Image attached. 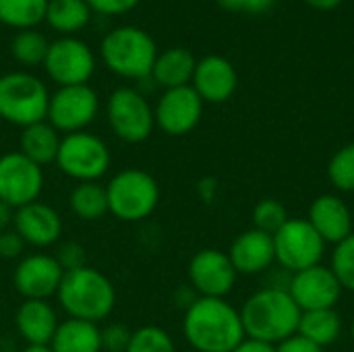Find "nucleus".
I'll list each match as a JSON object with an SVG mask.
<instances>
[{"mask_svg": "<svg viewBox=\"0 0 354 352\" xmlns=\"http://www.w3.org/2000/svg\"><path fill=\"white\" fill-rule=\"evenodd\" d=\"M236 85H239V75L228 58L220 54H207L197 60L191 87L199 93L203 102L224 104L234 95Z\"/></svg>", "mask_w": 354, "mask_h": 352, "instance_id": "obj_18", "label": "nucleus"}, {"mask_svg": "<svg viewBox=\"0 0 354 352\" xmlns=\"http://www.w3.org/2000/svg\"><path fill=\"white\" fill-rule=\"evenodd\" d=\"M44 191V168L31 162L21 151L0 156V201L12 210L39 199Z\"/></svg>", "mask_w": 354, "mask_h": 352, "instance_id": "obj_12", "label": "nucleus"}, {"mask_svg": "<svg viewBox=\"0 0 354 352\" xmlns=\"http://www.w3.org/2000/svg\"><path fill=\"white\" fill-rule=\"evenodd\" d=\"M239 313L245 336L272 346L295 336L303 315L284 286H266L253 293Z\"/></svg>", "mask_w": 354, "mask_h": 352, "instance_id": "obj_2", "label": "nucleus"}, {"mask_svg": "<svg viewBox=\"0 0 354 352\" xmlns=\"http://www.w3.org/2000/svg\"><path fill=\"white\" fill-rule=\"evenodd\" d=\"M232 352H276V346H272L268 342H259V340L245 338Z\"/></svg>", "mask_w": 354, "mask_h": 352, "instance_id": "obj_40", "label": "nucleus"}, {"mask_svg": "<svg viewBox=\"0 0 354 352\" xmlns=\"http://www.w3.org/2000/svg\"><path fill=\"white\" fill-rule=\"evenodd\" d=\"M100 112V98L95 89L87 85H68L58 87L50 95L48 116L46 120L60 133H81L95 120Z\"/></svg>", "mask_w": 354, "mask_h": 352, "instance_id": "obj_11", "label": "nucleus"}, {"mask_svg": "<svg viewBox=\"0 0 354 352\" xmlns=\"http://www.w3.org/2000/svg\"><path fill=\"white\" fill-rule=\"evenodd\" d=\"M50 41L37 29H23L17 31L10 39V54L23 66H41L48 54Z\"/></svg>", "mask_w": 354, "mask_h": 352, "instance_id": "obj_29", "label": "nucleus"}, {"mask_svg": "<svg viewBox=\"0 0 354 352\" xmlns=\"http://www.w3.org/2000/svg\"><path fill=\"white\" fill-rule=\"evenodd\" d=\"M353 216H354V214H353Z\"/></svg>", "mask_w": 354, "mask_h": 352, "instance_id": "obj_45", "label": "nucleus"}, {"mask_svg": "<svg viewBox=\"0 0 354 352\" xmlns=\"http://www.w3.org/2000/svg\"><path fill=\"white\" fill-rule=\"evenodd\" d=\"M351 334H353V340H354V322H353V330H351Z\"/></svg>", "mask_w": 354, "mask_h": 352, "instance_id": "obj_44", "label": "nucleus"}, {"mask_svg": "<svg viewBox=\"0 0 354 352\" xmlns=\"http://www.w3.org/2000/svg\"><path fill=\"white\" fill-rule=\"evenodd\" d=\"M288 212L278 199H261L253 207V228L266 232V234H276L286 222H288Z\"/></svg>", "mask_w": 354, "mask_h": 352, "instance_id": "obj_32", "label": "nucleus"}, {"mask_svg": "<svg viewBox=\"0 0 354 352\" xmlns=\"http://www.w3.org/2000/svg\"><path fill=\"white\" fill-rule=\"evenodd\" d=\"M58 324L50 301H23L15 311V328L27 346H50Z\"/></svg>", "mask_w": 354, "mask_h": 352, "instance_id": "obj_21", "label": "nucleus"}, {"mask_svg": "<svg viewBox=\"0 0 354 352\" xmlns=\"http://www.w3.org/2000/svg\"><path fill=\"white\" fill-rule=\"evenodd\" d=\"M102 334V352H127L133 330L124 324H110L100 330Z\"/></svg>", "mask_w": 354, "mask_h": 352, "instance_id": "obj_34", "label": "nucleus"}, {"mask_svg": "<svg viewBox=\"0 0 354 352\" xmlns=\"http://www.w3.org/2000/svg\"><path fill=\"white\" fill-rule=\"evenodd\" d=\"M330 268L336 274L342 290L354 293V232L348 239L336 245Z\"/></svg>", "mask_w": 354, "mask_h": 352, "instance_id": "obj_33", "label": "nucleus"}, {"mask_svg": "<svg viewBox=\"0 0 354 352\" xmlns=\"http://www.w3.org/2000/svg\"><path fill=\"white\" fill-rule=\"evenodd\" d=\"M311 8H317V10H332L336 6H340L344 0H305Z\"/></svg>", "mask_w": 354, "mask_h": 352, "instance_id": "obj_42", "label": "nucleus"}, {"mask_svg": "<svg viewBox=\"0 0 354 352\" xmlns=\"http://www.w3.org/2000/svg\"><path fill=\"white\" fill-rule=\"evenodd\" d=\"M100 326L91 322L71 319L58 324V330L50 342L52 352H102Z\"/></svg>", "mask_w": 354, "mask_h": 352, "instance_id": "obj_23", "label": "nucleus"}, {"mask_svg": "<svg viewBox=\"0 0 354 352\" xmlns=\"http://www.w3.org/2000/svg\"><path fill=\"white\" fill-rule=\"evenodd\" d=\"M50 0H0V23L23 31L35 29L46 19Z\"/></svg>", "mask_w": 354, "mask_h": 352, "instance_id": "obj_28", "label": "nucleus"}, {"mask_svg": "<svg viewBox=\"0 0 354 352\" xmlns=\"http://www.w3.org/2000/svg\"><path fill=\"white\" fill-rule=\"evenodd\" d=\"M56 261L60 263V268L64 272H71V270H79L83 266H87V255H85V247L75 243V241H66L58 247L56 251Z\"/></svg>", "mask_w": 354, "mask_h": 352, "instance_id": "obj_35", "label": "nucleus"}, {"mask_svg": "<svg viewBox=\"0 0 354 352\" xmlns=\"http://www.w3.org/2000/svg\"><path fill=\"white\" fill-rule=\"evenodd\" d=\"M342 319L336 309H322V311H305L299 322V336L307 338L309 342L326 349L340 338Z\"/></svg>", "mask_w": 354, "mask_h": 352, "instance_id": "obj_26", "label": "nucleus"}, {"mask_svg": "<svg viewBox=\"0 0 354 352\" xmlns=\"http://www.w3.org/2000/svg\"><path fill=\"white\" fill-rule=\"evenodd\" d=\"M46 83L25 71L0 75V118L12 127H31L46 120L50 106Z\"/></svg>", "mask_w": 354, "mask_h": 352, "instance_id": "obj_5", "label": "nucleus"}, {"mask_svg": "<svg viewBox=\"0 0 354 352\" xmlns=\"http://www.w3.org/2000/svg\"><path fill=\"white\" fill-rule=\"evenodd\" d=\"M307 222L326 245H338L354 232L353 212L338 195H319L309 207Z\"/></svg>", "mask_w": 354, "mask_h": 352, "instance_id": "obj_19", "label": "nucleus"}, {"mask_svg": "<svg viewBox=\"0 0 354 352\" xmlns=\"http://www.w3.org/2000/svg\"><path fill=\"white\" fill-rule=\"evenodd\" d=\"M91 8V12L104 15V17H118L131 12L141 0H85Z\"/></svg>", "mask_w": 354, "mask_h": 352, "instance_id": "obj_36", "label": "nucleus"}, {"mask_svg": "<svg viewBox=\"0 0 354 352\" xmlns=\"http://www.w3.org/2000/svg\"><path fill=\"white\" fill-rule=\"evenodd\" d=\"M54 164L64 176L77 183H100L110 170L112 156L102 137L81 131L62 135Z\"/></svg>", "mask_w": 354, "mask_h": 352, "instance_id": "obj_7", "label": "nucleus"}, {"mask_svg": "<svg viewBox=\"0 0 354 352\" xmlns=\"http://www.w3.org/2000/svg\"><path fill=\"white\" fill-rule=\"evenodd\" d=\"M328 178L334 189L342 193H354V143L340 147L330 164H328Z\"/></svg>", "mask_w": 354, "mask_h": 352, "instance_id": "obj_31", "label": "nucleus"}, {"mask_svg": "<svg viewBox=\"0 0 354 352\" xmlns=\"http://www.w3.org/2000/svg\"><path fill=\"white\" fill-rule=\"evenodd\" d=\"M25 241L10 228L0 234V259H19L25 251Z\"/></svg>", "mask_w": 354, "mask_h": 352, "instance_id": "obj_38", "label": "nucleus"}, {"mask_svg": "<svg viewBox=\"0 0 354 352\" xmlns=\"http://www.w3.org/2000/svg\"><path fill=\"white\" fill-rule=\"evenodd\" d=\"M64 270L50 253H31L19 259L12 272V286L23 301H50L56 297Z\"/></svg>", "mask_w": 354, "mask_h": 352, "instance_id": "obj_14", "label": "nucleus"}, {"mask_svg": "<svg viewBox=\"0 0 354 352\" xmlns=\"http://www.w3.org/2000/svg\"><path fill=\"white\" fill-rule=\"evenodd\" d=\"M286 290L303 313L334 309L342 297V286L336 274L324 263L292 274Z\"/></svg>", "mask_w": 354, "mask_h": 352, "instance_id": "obj_16", "label": "nucleus"}, {"mask_svg": "<svg viewBox=\"0 0 354 352\" xmlns=\"http://www.w3.org/2000/svg\"><path fill=\"white\" fill-rule=\"evenodd\" d=\"M228 257H230L236 274H243V276L261 274L276 263L274 237L266 234L257 228L245 230L232 241Z\"/></svg>", "mask_w": 354, "mask_h": 352, "instance_id": "obj_20", "label": "nucleus"}, {"mask_svg": "<svg viewBox=\"0 0 354 352\" xmlns=\"http://www.w3.org/2000/svg\"><path fill=\"white\" fill-rule=\"evenodd\" d=\"M60 141H62V135L48 120H41V122L21 129L19 151L44 168L56 162Z\"/></svg>", "mask_w": 354, "mask_h": 352, "instance_id": "obj_24", "label": "nucleus"}, {"mask_svg": "<svg viewBox=\"0 0 354 352\" xmlns=\"http://www.w3.org/2000/svg\"><path fill=\"white\" fill-rule=\"evenodd\" d=\"M91 15L93 12L85 0H50L44 21L54 31L62 35H73L89 25Z\"/></svg>", "mask_w": 354, "mask_h": 352, "instance_id": "obj_25", "label": "nucleus"}, {"mask_svg": "<svg viewBox=\"0 0 354 352\" xmlns=\"http://www.w3.org/2000/svg\"><path fill=\"white\" fill-rule=\"evenodd\" d=\"M12 230L25 241L27 247L48 249L62 237V218L52 205L37 199L15 210Z\"/></svg>", "mask_w": 354, "mask_h": 352, "instance_id": "obj_17", "label": "nucleus"}, {"mask_svg": "<svg viewBox=\"0 0 354 352\" xmlns=\"http://www.w3.org/2000/svg\"><path fill=\"white\" fill-rule=\"evenodd\" d=\"M195 66H197V58L193 56L191 50L168 48L164 52H158L149 79L164 91L174 87H185L191 85Z\"/></svg>", "mask_w": 354, "mask_h": 352, "instance_id": "obj_22", "label": "nucleus"}, {"mask_svg": "<svg viewBox=\"0 0 354 352\" xmlns=\"http://www.w3.org/2000/svg\"><path fill=\"white\" fill-rule=\"evenodd\" d=\"M12 220H15V210L8 203L0 201V234L12 228Z\"/></svg>", "mask_w": 354, "mask_h": 352, "instance_id": "obj_41", "label": "nucleus"}, {"mask_svg": "<svg viewBox=\"0 0 354 352\" xmlns=\"http://www.w3.org/2000/svg\"><path fill=\"white\" fill-rule=\"evenodd\" d=\"M276 263L290 272H303L307 268L319 266L326 253V243L307 222V218H290L274 234Z\"/></svg>", "mask_w": 354, "mask_h": 352, "instance_id": "obj_9", "label": "nucleus"}, {"mask_svg": "<svg viewBox=\"0 0 354 352\" xmlns=\"http://www.w3.org/2000/svg\"><path fill=\"white\" fill-rule=\"evenodd\" d=\"M127 352H176V344L164 328L141 326L133 330Z\"/></svg>", "mask_w": 354, "mask_h": 352, "instance_id": "obj_30", "label": "nucleus"}, {"mask_svg": "<svg viewBox=\"0 0 354 352\" xmlns=\"http://www.w3.org/2000/svg\"><path fill=\"white\" fill-rule=\"evenodd\" d=\"M56 299L66 317L100 324L108 319L116 307V288L106 274L83 266L64 272Z\"/></svg>", "mask_w": 354, "mask_h": 352, "instance_id": "obj_3", "label": "nucleus"}, {"mask_svg": "<svg viewBox=\"0 0 354 352\" xmlns=\"http://www.w3.org/2000/svg\"><path fill=\"white\" fill-rule=\"evenodd\" d=\"M108 212L120 222H143L160 205L158 180L141 168L116 172L108 185Z\"/></svg>", "mask_w": 354, "mask_h": 352, "instance_id": "obj_6", "label": "nucleus"}, {"mask_svg": "<svg viewBox=\"0 0 354 352\" xmlns=\"http://www.w3.org/2000/svg\"><path fill=\"white\" fill-rule=\"evenodd\" d=\"M71 212L83 222L102 220L108 212V193L106 185L100 183H77L68 197Z\"/></svg>", "mask_w": 354, "mask_h": 352, "instance_id": "obj_27", "label": "nucleus"}, {"mask_svg": "<svg viewBox=\"0 0 354 352\" xmlns=\"http://www.w3.org/2000/svg\"><path fill=\"white\" fill-rule=\"evenodd\" d=\"M102 62L110 73L122 79H149L158 58L156 39L141 27L122 25L108 31L100 44Z\"/></svg>", "mask_w": 354, "mask_h": 352, "instance_id": "obj_4", "label": "nucleus"}, {"mask_svg": "<svg viewBox=\"0 0 354 352\" xmlns=\"http://www.w3.org/2000/svg\"><path fill=\"white\" fill-rule=\"evenodd\" d=\"M106 120L110 131L131 145L147 141L156 129L153 106L133 87H118L110 93L106 102Z\"/></svg>", "mask_w": 354, "mask_h": 352, "instance_id": "obj_8", "label": "nucleus"}, {"mask_svg": "<svg viewBox=\"0 0 354 352\" xmlns=\"http://www.w3.org/2000/svg\"><path fill=\"white\" fill-rule=\"evenodd\" d=\"M21 352H52L50 346H25Z\"/></svg>", "mask_w": 354, "mask_h": 352, "instance_id": "obj_43", "label": "nucleus"}, {"mask_svg": "<svg viewBox=\"0 0 354 352\" xmlns=\"http://www.w3.org/2000/svg\"><path fill=\"white\" fill-rule=\"evenodd\" d=\"M203 104L205 102L191 85L166 89L153 106L156 127L170 137H183L199 124Z\"/></svg>", "mask_w": 354, "mask_h": 352, "instance_id": "obj_15", "label": "nucleus"}, {"mask_svg": "<svg viewBox=\"0 0 354 352\" xmlns=\"http://www.w3.org/2000/svg\"><path fill=\"white\" fill-rule=\"evenodd\" d=\"M183 334L197 352H232L247 338L241 313L226 299L205 297L185 311Z\"/></svg>", "mask_w": 354, "mask_h": 352, "instance_id": "obj_1", "label": "nucleus"}, {"mask_svg": "<svg viewBox=\"0 0 354 352\" xmlns=\"http://www.w3.org/2000/svg\"><path fill=\"white\" fill-rule=\"evenodd\" d=\"M41 66L58 87L87 85L95 73V54L83 39L62 35L50 41Z\"/></svg>", "mask_w": 354, "mask_h": 352, "instance_id": "obj_10", "label": "nucleus"}, {"mask_svg": "<svg viewBox=\"0 0 354 352\" xmlns=\"http://www.w3.org/2000/svg\"><path fill=\"white\" fill-rule=\"evenodd\" d=\"M189 286L197 297L226 299L236 284V270L228 253L220 249H201L189 261Z\"/></svg>", "mask_w": 354, "mask_h": 352, "instance_id": "obj_13", "label": "nucleus"}, {"mask_svg": "<svg viewBox=\"0 0 354 352\" xmlns=\"http://www.w3.org/2000/svg\"><path fill=\"white\" fill-rule=\"evenodd\" d=\"M224 10L230 12H247V15H263L268 12L276 0H216Z\"/></svg>", "mask_w": 354, "mask_h": 352, "instance_id": "obj_37", "label": "nucleus"}, {"mask_svg": "<svg viewBox=\"0 0 354 352\" xmlns=\"http://www.w3.org/2000/svg\"><path fill=\"white\" fill-rule=\"evenodd\" d=\"M276 352H324V349L313 344V342H309L307 338L295 334V336L286 338L284 342L276 344Z\"/></svg>", "mask_w": 354, "mask_h": 352, "instance_id": "obj_39", "label": "nucleus"}]
</instances>
